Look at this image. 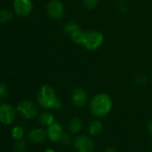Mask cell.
I'll use <instances>...</instances> for the list:
<instances>
[{
    "instance_id": "cell-1",
    "label": "cell",
    "mask_w": 152,
    "mask_h": 152,
    "mask_svg": "<svg viewBox=\"0 0 152 152\" xmlns=\"http://www.w3.org/2000/svg\"><path fill=\"white\" fill-rule=\"evenodd\" d=\"M113 108V100L111 97L105 92H99L95 94L89 104L91 114L97 117L102 118L107 116Z\"/></svg>"
},
{
    "instance_id": "cell-2",
    "label": "cell",
    "mask_w": 152,
    "mask_h": 152,
    "mask_svg": "<svg viewBox=\"0 0 152 152\" xmlns=\"http://www.w3.org/2000/svg\"><path fill=\"white\" fill-rule=\"evenodd\" d=\"M37 100L38 104L44 109L55 110L56 104L60 100L57 97L55 89L49 84H43L37 94Z\"/></svg>"
},
{
    "instance_id": "cell-3",
    "label": "cell",
    "mask_w": 152,
    "mask_h": 152,
    "mask_svg": "<svg viewBox=\"0 0 152 152\" xmlns=\"http://www.w3.org/2000/svg\"><path fill=\"white\" fill-rule=\"evenodd\" d=\"M104 34L98 30H88L83 32L81 45L89 51H95L100 48L104 43Z\"/></svg>"
},
{
    "instance_id": "cell-4",
    "label": "cell",
    "mask_w": 152,
    "mask_h": 152,
    "mask_svg": "<svg viewBox=\"0 0 152 152\" xmlns=\"http://www.w3.org/2000/svg\"><path fill=\"white\" fill-rule=\"evenodd\" d=\"M73 146L78 152H94L95 142L86 134H80L73 140Z\"/></svg>"
},
{
    "instance_id": "cell-5",
    "label": "cell",
    "mask_w": 152,
    "mask_h": 152,
    "mask_svg": "<svg viewBox=\"0 0 152 152\" xmlns=\"http://www.w3.org/2000/svg\"><path fill=\"white\" fill-rule=\"evenodd\" d=\"M17 111L23 118L27 120L36 117L39 112L37 105L30 99H24L21 101L17 106Z\"/></svg>"
},
{
    "instance_id": "cell-6",
    "label": "cell",
    "mask_w": 152,
    "mask_h": 152,
    "mask_svg": "<svg viewBox=\"0 0 152 152\" xmlns=\"http://www.w3.org/2000/svg\"><path fill=\"white\" fill-rule=\"evenodd\" d=\"M64 5L60 0H50L47 5V14L51 19H62L64 15Z\"/></svg>"
},
{
    "instance_id": "cell-7",
    "label": "cell",
    "mask_w": 152,
    "mask_h": 152,
    "mask_svg": "<svg viewBox=\"0 0 152 152\" xmlns=\"http://www.w3.org/2000/svg\"><path fill=\"white\" fill-rule=\"evenodd\" d=\"M13 10L16 15L20 17H26L31 14L33 10V4L31 0H14Z\"/></svg>"
},
{
    "instance_id": "cell-8",
    "label": "cell",
    "mask_w": 152,
    "mask_h": 152,
    "mask_svg": "<svg viewBox=\"0 0 152 152\" xmlns=\"http://www.w3.org/2000/svg\"><path fill=\"white\" fill-rule=\"evenodd\" d=\"M71 102L76 107H83L88 103V94L87 91L81 88L77 87L73 89L71 93Z\"/></svg>"
},
{
    "instance_id": "cell-9",
    "label": "cell",
    "mask_w": 152,
    "mask_h": 152,
    "mask_svg": "<svg viewBox=\"0 0 152 152\" xmlns=\"http://www.w3.org/2000/svg\"><path fill=\"white\" fill-rule=\"evenodd\" d=\"M15 118V111L14 107L8 103L0 104V123L9 125L13 124Z\"/></svg>"
},
{
    "instance_id": "cell-10",
    "label": "cell",
    "mask_w": 152,
    "mask_h": 152,
    "mask_svg": "<svg viewBox=\"0 0 152 152\" xmlns=\"http://www.w3.org/2000/svg\"><path fill=\"white\" fill-rule=\"evenodd\" d=\"M64 134V129L63 126L59 123H54L48 127H47V135L48 138L52 142H58L60 141V139L62 135Z\"/></svg>"
},
{
    "instance_id": "cell-11",
    "label": "cell",
    "mask_w": 152,
    "mask_h": 152,
    "mask_svg": "<svg viewBox=\"0 0 152 152\" xmlns=\"http://www.w3.org/2000/svg\"><path fill=\"white\" fill-rule=\"evenodd\" d=\"M48 135H47V131H45L42 128H35L31 130L28 132V138L29 140L36 144H39L45 141V140L47 139Z\"/></svg>"
},
{
    "instance_id": "cell-12",
    "label": "cell",
    "mask_w": 152,
    "mask_h": 152,
    "mask_svg": "<svg viewBox=\"0 0 152 152\" xmlns=\"http://www.w3.org/2000/svg\"><path fill=\"white\" fill-rule=\"evenodd\" d=\"M83 121L79 117H73L68 123V130L72 134H78L83 129Z\"/></svg>"
},
{
    "instance_id": "cell-13",
    "label": "cell",
    "mask_w": 152,
    "mask_h": 152,
    "mask_svg": "<svg viewBox=\"0 0 152 152\" xmlns=\"http://www.w3.org/2000/svg\"><path fill=\"white\" fill-rule=\"evenodd\" d=\"M63 30H64V32L67 36H69L71 39H72L75 34H77L79 31H82L80 25H79L77 23L72 22V21H69V22L65 23L64 24Z\"/></svg>"
},
{
    "instance_id": "cell-14",
    "label": "cell",
    "mask_w": 152,
    "mask_h": 152,
    "mask_svg": "<svg viewBox=\"0 0 152 152\" xmlns=\"http://www.w3.org/2000/svg\"><path fill=\"white\" fill-rule=\"evenodd\" d=\"M103 130H104L103 123L99 119H96V120L92 121L90 124L89 127H88V132H89L90 135L94 136V137L100 135L102 133Z\"/></svg>"
},
{
    "instance_id": "cell-15",
    "label": "cell",
    "mask_w": 152,
    "mask_h": 152,
    "mask_svg": "<svg viewBox=\"0 0 152 152\" xmlns=\"http://www.w3.org/2000/svg\"><path fill=\"white\" fill-rule=\"evenodd\" d=\"M39 122L42 126L48 127L49 125H51L52 124L55 123V117L51 113L44 112V113L40 114V115L39 117Z\"/></svg>"
},
{
    "instance_id": "cell-16",
    "label": "cell",
    "mask_w": 152,
    "mask_h": 152,
    "mask_svg": "<svg viewBox=\"0 0 152 152\" xmlns=\"http://www.w3.org/2000/svg\"><path fill=\"white\" fill-rule=\"evenodd\" d=\"M13 19V14L7 9H0V23H8Z\"/></svg>"
},
{
    "instance_id": "cell-17",
    "label": "cell",
    "mask_w": 152,
    "mask_h": 152,
    "mask_svg": "<svg viewBox=\"0 0 152 152\" xmlns=\"http://www.w3.org/2000/svg\"><path fill=\"white\" fill-rule=\"evenodd\" d=\"M11 134L15 140H22L24 135V129L21 125H16L12 129Z\"/></svg>"
},
{
    "instance_id": "cell-18",
    "label": "cell",
    "mask_w": 152,
    "mask_h": 152,
    "mask_svg": "<svg viewBox=\"0 0 152 152\" xmlns=\"http://www.w3.org/2000/svg\"><path fill=\"white\" fill-rule=\"evenodd\" d=\"M99 0H83V6L86 10L91 11L98 7Z\"/></svg>"
},
{
    "instance_id": "cell-19",
    "label": "cell",
    "mask_w": 152,
    "mask_h": 152,
    "mask_svg": "<svg viewBox=\"0 0 152 152\" xmlns=\"http://www.w3.org/2000/svg\"><path fill=\"white\" fill-rule=\"evenodd\" d=\"M27 148L26 142L22 139V140H17L13 146L14 152H25Z\"/></svg>"
},
{
    "instance_id": "cell-20",
    "label": "cell",
    "mask_w": 152,
    "mask_h": 152,
    "mask_svg": "<svg viewBox=\"0 0 152 152\" xmlns=\"http://www.w3.org/2000/svg\"><path fill=\"white\" fill-rule=\"evenodd\" d=\"M147 82H148V77L143 73H140V74L136 75L134 78V83L137 85H140V86L144 85Z\"/></svg>"
},
{
    "instance_id": "cell-21",
    "label": "cell",
    "mask_w": 152,
    "mask_h": 152,
    "mask_svg": "<svg viewBox=\"0 0 152 152\" xmlns=\"http://www.w3.org/2000/svg\"><path fill=\"white\" fill-rule=\"evenodd\" d=\"M8 89L6 83H0V101L5 99L7 96Z\"/></svg>"
},
{
    "instance_id": "cell-22",
    "label": "cell",
    "mask_w": 152,
    "mask_h": 152,
    "mask_svg": "<svg viewBox=\"0 0 152 152\" xmlns=\"http://www.w3.org/2000/svg\"><path fill=\"white\" fill-rule=\"evenodd\" d=\"M60 142L63 144V145H65V146H68L72 143V138L71 136L68 134V133H64L62 135L61 139H60Z\"/></svg>"
},
{
    "instance_id": "cell-23",
    "label": "cell",
    "mask_w": 152,
    "mask_h": 152,
    "mask_svg": "<svg viewBox=\"0 0 152 152\" xmlns=\"http://www.w3.org/2000/svg\"><path fill=\"white\" fill-rule=\"evenodd\" d=\"M116 6H117L118 10L123 12V13H124V12H126L128 10V5H127L125 0H119V1L117 2Z\"/></svg>"
},
{
    "instance_id": "cell-24",
    "label": "cell",
    "mask_w": 152,
    "mask_h": 152,
    "mask_svg": "<svg viewBox=\"0 0 152 152\" xmlns=\"http://www.w3.org/2000/svg\"><path fill=\"white\" fill-rule=\"evenodd\" d=\"M148 132L152 136V118L148 122Z\"/></svg>"
},
{
    "instance_id": "cell-25",
    "label": "cell",
    "mask_w": 152,
    "mask_h": 152,
    "mask_svg": "<svg viewBox=\"0 0 152 152\" xmlns=\"http://www.w3.org/2000/svg\"><path fill=\"white\" fill-rule=\"evenodd\" d=\"M103 152H117L114 148H107L106 149H104Z\"/></svg>"
},
{
    "instance_id": "cell-26",
    "label": "cell",
    "mask_w": 152,
    "mask_h": 152,
    "mask_svg": "<svg viewBox=\"0 0 152 152\" xmlns=\"http://www.w3.org/2000/svg\"><path fill=\"white\" fill-rule=\"evenodd\" d=\"M44 152H56L54 149H52V148H48V149H46Z\"/></svg>"
}]
</instances>
